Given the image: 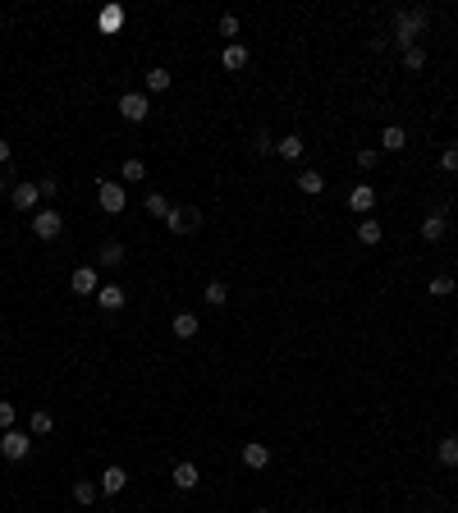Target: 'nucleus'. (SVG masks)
I'll list each match as a JSON object with an SVG mask.
<instances>
[{
  "label": "nucleus",
  "instance_id": "nucleus-1",
  "mask_svg": "<svg viewBox=\"0 0 458 513\" xmlns=\"http://www.w3.org/2000/svg\"><path fill=\"white\" fill-rule=\"evenodd\" d=\"M426 23H431V14H426V9H399L394 14V42L403 46H417V37L426 33Z\"/></svg>",
  "mask_w": 458,
  "mask_h": 513
},
{
  "label": "nucleus",
  "instance_id": "nucleus-2",
  "mask_svg": "<svg viewBox=\"0 0 458 513\" xmlns=\"http://www.w3.org/2000/svg\"><path fill=\"white\" fill-rule=\"evenodd\" d=\"M33 234L42 238V243L60 238V234H64V216H60L55 207H37V211H33Z\"/></svg>",
  "mask_w": 458,
  "mask_h": 513
},
{
  "label": "nucleus",
  "instance_id": "nucleus-3",
  "mask_svg": "<svg viewBox=\"0 0 458 513\" xmlns=\"http://www.w3.org/2000/svg\"><path fill=\"white\" fill-rule=\"evenodd\" d=\"M96 202H101V211H105V216H120V211L129 207V192H124V183L101 179V183H96Z\"/></svg>",
  "mask_w": 458,
  "mask_h": 513
},
{
  "label": "nucleus",
  "instance_id": "nucleus-4",
  "mask_svg": "<svg viewBox=\"0 0 458 513\" xmlns=\"http://www.w3.org/2000/svg\"><path fill=\"white\" fill-rule=\"evenodd\" d=\"M165 225H170V234H197L202 229V211L197 207H170Z\"/></svg>",
  "mask_w": 458,
  "mask_h": 513
},
{
  "label": "nucleus",
  "instance_id": "nucleus-5",
  "mask_svg": "<svg viewBox=\"0 0 458 513\" xmlns=\"http://www.w3.org/2000/svg\"><path fill=\"white\" fill-rule=\"evenodd\" d=\"M0 454H5L9 463H23L28 454H33V435H23V431H0Z\"/></svg>",
  "mask_w": 458,
  "mask_h": 513
},
{
  "label": "nucleus",
  "instance_id": "nucleus-6",
  "mask_svg": "<svg viewBox=\"0 0 458 513\" xmlns=\"http://www.w3.org/2000/svg\"><path fill=\"white\" fill-rule=\"evenodd\" d=\"M120 115H124L129 124H142V120L151 115V101H147V92H124V96H120Z\"/></svg>",
  "mask_w": 458,
  "mask_h": 513
},
{
  "label": "nucleus",
  "instance_id": "nucleus-7",
  "mask_svg": "<svg viewBox=\"0 0 458 513\" xmlns=\"http://www.w3.org/2000/svg\"><path fill=\"white\" fill-rule=\"evenodd\" d=\"M96 486H101V495H120V490L129 486V472H124L120 463H110V468L101 472V481H96Z\"/></svg>",
  "mask_w": 458,
  "mask_h": 513
},
{
  "label": "nucleus",
  "instance_id": "nucleus-8",
  "mask_svg": "<svg viewBox=\"0 0 458 513\" xmlns=\"http://www.w3.org/2000/svg\"><path fill=\"white\" fill-rule=\"evenodd\" d=\"M266 463H270V444H261V440H248V444H243V468L261 472Z\"/></svg>",
  "mask_w": 458,
  "mask_h": 513
},
{
  "label": "nucleus",
  "instance_id": "nucleus-9",
  "mask_svg": "<svg viewBox=\"0 0 458 513\" xmlns=\"http://www.w3.org/2000/svg\"><path fill=\"white\" fill-rule=\"evenodd\" d=\"M9 202H14L18 211H37L42 192H37V183H14V188H9Z\"/></svg>",
  "mask_w": 458,
  "mask_h": 513
},
{
  "label": "nucleus",
  "instance_id": "nucleus-10",
  "mask_svg": "<svg viewBox=\"0 0 458 513\" xmlns=\"http://www.w3.org/2000/svg\"><path fill=\"white\" fill-rule=\"evenodd\" d=\"M445 220H450V211L431 207V211H426V220H422V238H431V243H435V238H445Z\"/></svg>",
  "mask_w": 458,
  "mask_h": 513
},
{
  "label": "nucleus",
  "instance_id": "nucleus-11",
  "mask_svg": "<svg viewBox=\"0 0 458 513\" xmlns=\"http://www.w3.org/2000/svg\"><path fill=\"white\" fill-rule=\"evenodd\" d=\"M69 289H74V294H96V289H101V279H96V266H78L74 275H69Z\"/></svg>",
  "mask_w": 458,
  "mask_h": 513
},
{
  "label": "nucleus",
  "instance_id": "nucleus-12",
  "mask_svg": "<svg viewBox=\"0 0 458 513\" xmlns=\"http://www.w3.org/2000/svg\"><path fill=\"white\" fill-rule=\"evenodd\" d=\"M170 481L179 490H197V481H202V472H197V463H174V472H170Z\"/></svg>",
  "mask_w": 458,
  "mask_h": 513
},
{
  "label": "nucleus",
  "instance_id": "nucleus-13",
  "mask_svg": "<svg viewBox=\"0 0 458 513\" xmlns=\"http://www.w3.org/2000/svg\"><path fill=\"white\" fill-rule=\"evenodd\" d=\"M220 64H225L229 74H239L243 64H248V46H239V42H225V51H220Z\"/></svg>",
  "mask_w": 458,
  "mask_h": 513
},
{
  "label": "nucleus",
  "instance_id": "nucleus-14",
  "mask_svg": "<svg viewBox=\"0 0 458 513\" xmlns=\"http://www.w3.org/2000/svg\"><path fill=\"white\" fill-rule=\"evenodd\" d=\"M124 18H129V14H124V5H105L101 14H96V23H101V33H120Z\"/></svg>",
  "mask_w": 458,
  "mask_h": 513
},
{
  "label": "nucleus",
  "instance_id": "nucleus-15",
  "mask_svg": "<svg viewBox=\"0 0 458 513\" xmlns=\"http://www.w3.org/2000/svg\"><path fill=\"white\" fill-rule=\"evenodd\" d=\"M170 330H174V340H193L202 325H197V316H193V312H179V316L170 321Z\"/></svg>",
  "mask_w": 458,
  "mask_h": 513
},
{
  "label": "nucleus",
  "instance_id": "nucleus-16",
  "mask_svg": "<svg viewBox=\"0 0 458 513\" xmlns=\"http://www.w3.org/2000/svg\"><path fill=\"white\" fill-rule=\"evenodd\" d=\"M348 207H353V211H372L376 207V188H372V183H357V188L348 192Z\"/></svg>",
  "mask_w": 458,
  "mask_h": 513
},
{
  "label": "nucleus",
  "instance_id": "nucleus-17",
  "mask_svg": "<svg viewBox=\"0 0 458 513\" xmlns=\"http://www.w3.org/2000/svg\"><path fill=\"white\" fill-rule=\"evenodd\" d=\"M96 303H101L105 312H120V307H124V289L120 284H101V289H96Z\"/></svg>",
  "mask_w": 458,
  "mask_h": 513
},
{
  "label": "nucleus",
  "instance_id": "nucleus-18",
  "mask_svg": "<svg viewBox=\"0 0 458 513\" xmlns=\"http://www.w3.org/2000/svg\"><path fill=\"white\" fill-rule=\"evenodd\" d=\"M435 459H440L445 468H458V435H445V440L435 444Z\"/></svg>",
  "mask_w": 458,
  "mask_h": 513
},
{
  "label": "nucleus",
  "instance_id": "nucleus-19",
  "mask_svg": "<svg viewBox=\"0 0 458 513\" xmlns=\"http://www.w3.org/2000/svg\"><path fill=\"white\" fill-rule=\"evenodd\" d=\"M408 147V133L399 129V124H389V129L381 133V151H403Z\"/></svg>",
  "mask_w": 458,
  "mask_h": 513
},
{
  "label": "nucleus",
  "instance_id": "nucleus-20",
  "mask_svg": "<svg viewBox=\"0 0 458 513\" xmlns=\"http://www.w3.org/2000/svg\"><path fill=\"white\" fill-rule=\"evenodd\" d=\"M275 151H280L285 161H303V138H298V133H289V138L275 142Z\"/></svg>",
  "mask_w": 458,
  "mask_h": 513
},
{
  "label": "nucleus",
  "instance_id": "nucleus-21",
  "mask_svg": "<svg viewBox=\"0 0 458 513\" xmlns=\"http://www.w3.org/2000/svg\"><path fill=\"white\" fill-rule=\"evenodd\" d=\"M202 298H207L211 307H225L229 303V284H225V279H211V284L202 289Z\"/></svg>",
  "mask_w": 458,
  "mask_h": 513
},
{
  "label": "nucleus",
  "instance_id": "nucleus-22",
  "mask_svg": "<svg viewBox=\"0 0 458 513\" xmlns=\"http://www.w3.org/2000/svg\"><path fill=\"white\" fill-rule=\"evenodd\" d=\"M298 188H303L307 197H316V192H326V179H321V170H303V174H298Z\"/></svg>",
  "mask_w": 458,
  "mask_h": 513
},
{
  "label": "nucleus",
  "instance_id": "nucleus-23",
  "mask_svg": "<svg viewBox=\"0 0 458 513\" xmlns=\"http://www.w3.org/2000/svg\"><path fill=\"white\" fill-rule=\"evenodd\" d=\"M28 431H33V435H51V431H55V417H51L46 408H37L33 417H28Z\"/></svg>",
  "mask_w": 458,
  "mask_h": 513
},
{
  "label": "nucleus",
  "instance_id": "nucleus-24",
  "mask_svg": "<svg viewBox=\"0 0 458 513\" xmlns=\"http://www.w3.org/2000/svg\"><path fill=\"white\" fill-rule=\"evenodd\" d=\"M357 238H362L367 248H376L385 238V229H381V220H362V225H357Z\"/></svg>",
  "mask_w": 458,
  "mask_h": 513
},
{
  "label": "nucleus",
  "instance_id": "nucleus-25",
  "mask_svg": "<svg viewBox=\"0 0 458 513\" xmlns=\"http://www.w3.org/2000/svg\"><path fill=\"white\" fill-rule=\"evenodd\" d=\"M96 495H101V486H96V481H74V500L78 505H96Z\"/></svg>",
  "mask_w": 458,
  "mask_h": 513
},
{
  "label": "nucleus",
  "instance_id": "nucleus-26",
  "mask_svg": "<svg viewBox=\"0 0 458 513\" xmlns=\"http://www.w3.org/2000/svg\"><path fill=\"white\" fill-rule=\"evenodd\" d=\"M170 79H174V74L156 64V69H147V79H142V83H147V92H165V87H170Z\"/></svg>",
  "mask_w": 458,
  "mask_h": 513
},
{
  "label": "nucleus",
  "instance_id": "nucleus-27",
  "mask_svg": "<svg viewBox=\"0 0 458 513\" xmlns=\"http://www.w3.org/2000/svg\"><path fill=\"white\" fill-rule=\"evenodd\" d=\"M403 69H408V74L426 69V51H422V46H408V51H403Z\"/></svg>",
  "mask_w": 458,
  "mask_h": 513
},
{
  "label": "nucleus",
  "instance_id": "nucleus-28",
  "mask_svg": "<svg viewBox=\"0 0 458 513\" xmlns=\"http://www.w3.org/2000/svg\"><path fill=\"white\" fill-rule=\"evenodd\" d=\"M147 216H156V220L170 216V202H165V192H147Z\"/></svg>",
  "mask_w": 458,
  "mask_h": 513
},
{
  "label": "nucleus",
  "instance_id": "nucleus-29",
  "mask_svg": "<svg viewBox=\"0 0 458 513\" xmlns=\"http://www.w3.org/2000/svg\"><path fill=\"white\" fill-rule=\"evenodd\" d=\"M120 174H124V183H138L142 174H147V166H142L138 156H129V161H124V170H120Z\"/></svg>",
  "mask_w": 458,
  "mask_h": 513
},
{
  "label": "nucleus",
  "instance_id": "nucleus-30",
  "mask_svg": "<svg viewBox=\"0 0 458 513\" xmlns=\"http://www.w3.org/2000/svg\"><path fill=\"white\" fill-rule=\"evenodd\" d=\"M450 294H458V284H454L450 275H435L431 279V298H450Z\"/></svg>",
  "mask_w": 458,
  "mask_h": 513
},
{
  "label": "nucleus",
  "instance_id": "nucleus-31",
  "mask_svg": "<svg viewBox=\"0 0 458 513\" xmlns=\"http://www.w3.org/2000/svg\"><path fill=\"white\" fill-rule=\"evenodd\" d=\"M124 261V243H101V266H120Z\"/></svg>",
  "mask_w": 458,
  "mask_h": 513
},
{
  "label": "nucleus",
  "instance_id": "nucleus-32",
  "mask_svg": "<svg viewBox=\"0 0 458 513\" xmlns=\"http://www.w3.org/2000/svg\"><path fill=\"white\" fill-rule=\"evenodd\" d=\"M440 170H445V174H458V147H454V142L440 151Z\"/></svg>",
  "mask_w": 458,
  "mask_h": 513
},
{
  "label": "nucleus",
  "instance_id": "nucleus-33",
  "mask_svg": "<svg viewBox=\"0 0 458 513\" xmlns=\"http://www.w3.org/2000/svg\"><path fill=\"white\" fill-rule=\"evenodd\" d=\"M14 417H18L14 403H0V431H14Z\"/></svg>",
  "mask_w": 458,
  "mask_h": 513
},
{
  "label": "nucleus",
  "instance_id": "nucleus-34",
  "mask_svg": "<svg viewBox=\"0 0 458 513\" xmlns=\"http://www.w3.org/2000/svg\"><path fill=\"white\" fill-rule=\"evenodd\" d=\"M376 156H381V147H362V151H357V166L372 170V166H376Z\"/></svg>",
  "mask_w": 458,
  "mask_h": 513
},
{
  "label": "nucleus",
  "instance_id": "nucleus-35",
  "mask_svg": "<svg viewBox=\"0 0 458 513\" xmlns=\"http://www.w3.org/2000/svg\"><path fill=\"white\" fill-rule=\"evenodd\" d=\"M220 37H229V42L239 37V18H234V14H225V18H220Z\"/></svg>",
  "mask_w": 458,
  "mask_h": 513
},
{
  "label": "nucleus",
  "instance_id": "nucleus-36",
  "mask_svg": "<svg viewBox=\"0 0 458 513\" xmlns=\"http://www.w3.org/2000/svg\"><path fill=\"white\" fill-rule=\"evenodd\" d=\"M37 192H42V197H46V202H51V197H55V192H60V183H55V179H37Z\"/></svg>",
  "mask_w": 458,
  "mask_h": 513
},
{
  "label": "nucleus",
  "instance_id": "nucleus-37",
  "mask_svg": "<svg viewBox=\"0 0 458 513\" xmlns=\"http://www.w3.org/2000/svg\"><path fill=\"white\" fill-rule=\"evenodd\" d=\"M0 166H9V142L0 138Z\"/></svg>",
  "mask_w": 458,
  "mask_h": 513
},
{
  "label": "nucleus",
  "instance_id": "nucleus-38",
  "mask_svg": "<svg viewBox=\"0 0 458 513\" xmlns=\"http://www.w3.org/2000/svg\"><path fill=\"white\" fill-rule=\"evenodd\" d=\"M0 192H5V174H0Z\"/></svg>",
  "mask_w": 458,
  "mask_h": 513
},
{
  "label": "nucleus",
  "instance_id": "nucleus-39",
  "mask_svg": "<svg viewBox=\"0 0 458 513\" xmlns=\"http://www.w3.org/2000/svg\"><path fill=\"white\" fill-rule=\"evenodd\" d=\"M257 513H270V509H257Z\"/></svg>",
  "mask_w": 458,
  "mask_h": 513
}]
</instances>
